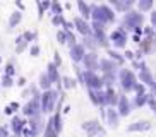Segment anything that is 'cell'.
<instances>
[{
    "label": "cell",
    "instance_id": "obj_29",
    "mask_svg": "<svg viewBox=\"0 0 156 137\" xmlns=\"http://www.w3.org/2000/svg\"><path fill=\"white\" fill-rule=\"evenodd\" d=\"M0 60H2V58H0Z\"/></svg>",
    "mask_w": 156,
    "mask_h": 137
},
{
    "label": "cell",
    "instance_id": "obj_12",
    "mask_svg": "<svg viewBox=\"0 0 156 137\" xmlns=\"http://www.w3.org/2000/svg\"><path fill=\"white\" fill-rule=\"evenodd\" d=\"M40 84H41V87H45V89H48L51 84V79L48 77V74H43L41 77H40Z\"/></svg>",
    "mask_w": 156,
    "mask_h": 137
},
{
    "label": "cell",
    "instance_id": "obj_16",
    "mask_svg": "<svg viewBox=\"0 0 156 137\" xmlns=\"http://www.w3.org/2000/svg\"><path fill=\"white\" fill-rule=\"evenodd\" d=\"M141 79H142L144 82H146V84H149V86L153 84V77H151V74H147L146 70H144V72L141 74Z\"/></svg>",
    "mask_w": 156,
    "mask_h": 137
},
{
    "label": "cell",
    "instance_id": "obj_23",
    "mask_svg": "<svg viewBox=\"0 0 156 137\" xmlns=\"http://www.w3.org/2000/svg\"><path fill=\"white\" fill-rule=\"evenodd\" d=\"M151 7V2L147 0V2H141V9H149Z\"/></svg>",
    "mask_w": 156,
    "mask_h": 137
},
{
    "label": "cell",
    "instance_id": "obj_18",
    "mask_svg": "<svg viewBox=\"0 0 156 137\" xmlns=\"http://www.w3.org/2000/svg\"><path fill=\"white\" fill-rule=\"evenodd\" d=\"M108 117H110L112 125H117V113H115L113 110H108Z\"/></svg>",
    "mask_w": 156,
    "mask_h": 137
},
{
    "label": "cell",
    "instance_id": "obj_21",
    "mask_svg": "<svg viewBox=\"0 0 156 137\" xmlns=\"http://www.w3.org/2000/svg\"><path fill=\"white\" fill-rule=\"evenodd\" d=\"M38 53H40V46H36V45H34V46L31 48V55H33V57H36Z\"/></svg>",
    "mask_w": 156,
    "mask_h": 137
},
{
    "label": "cell",
    "instance_id": "obj_13",
    "mask_svg": "<svg viewBox=\"0 0 156 137\" xmlns=\"http://www.w3.org/2000/svg\"><path fill=\"white\" fill-rule=\"evenodd\" d=\"M144 128H149V122H139L137 125H130L129 130H144Z\"/></svg>",
    "mask_w": 156,
    "mask_h": 137
},
{
    "label": "cell",
    "instance_id": "obj_27",
    "mask_svg": "<svg viewBox=\"0 0 156 137\" xmlns=\"http://www.w3.org/2000/svg\"><path fill=\"white\" fill-rule=\"evenodd\" d=\"M17 84H19V86H24V84H26V79H24V77H21V79H19V82H17Z\"/></svg>",
    "mask_w": 156,
    "mask_h": 137
},
{
    "label": "cell",
    "instance_id": "obj_19",
    "mask_svg": "<svg viewBox=\"0 0 156 137\" xmlns=\"http://www.w3.org/2000/svg\"><path fill=\"white\" fill-rule=\"evenodd\" d=\"M57 38L60 40V43H65V38H67V34H65L64 31H60L58 34H57Z\"/></svg>",
    "mask_w": 156,
    "mask_h": 137
},
{
    "label": "cell",
    "instance_id": "obj_2",
    "mask_svg": "<svg viewBox=\"0 0 156 137\" xmlns=\"http://www.w3.org/2000/svg\"><path fill=\"white\" fill-rule=\"evenodd\" d=\"M55 100H57V93L55 91H46L45 94H43V103H41V108L43 111H51V108H53V105H55Z\"/></svg>",
    "mask_w": 156,
    "mask_h": 137
},
{
    "label": "cell",
    "instance_id": "obj_26",
    "mask_svg": "<svg viewBox=\"0 0 156 137\" xmlns=\"http://www.w3.org/2000/svg\"><path fill=\"white\" fill-rule=\"evenodd\" d=\"M14 74V67L12 65H7V76H12Z\"/></svg>",
    "mask_w": 156,
    "mask_h": 137
},
{
    "label": "cell",
    "instance_id": "obj_28",
    "mask_svg": "<svg viewBox=\"0 0 156 137\" xmlns=\"http://www.w3.org/2000/svg\"><path fill=\"white\" fill-rule=\"evenodd\" d=\"M153 23L156 24V12H153Z\"/></svg>",
    "mask_w": 156,
    "mask_h": 137
},
{
    "label": "cell",
    "instance_id": "obj_7",
    "mask_svg": "<svg viewBox=\"0 0 156 137\" xmlns=\"http://www.w3.org/2000/svg\"><path fill=\"white\" fill-rule=\"evenodd\" d=\"M76 26H77V29H79L81 33H83V34H89V33H91L89 26H87V24L84 23L83 19H76Z\"/></svg>",
    "mask_w": 156,
    "mask_h": 137
},
{
    "label": "cell",
    "instance_id": "obj_15",
    "mask_svg": "<svg viewBox=\"0 0 156 137\" xmlns=\"http://www.w3.org/2000/svg\"><path fill=\"white\" fill-rule=\"evenodd\" d=\"M23 125H24V123H23V120H21V118H17V117H16V118L12 120V128H14L16 132H19Z\"/></svg>",
    "mask_w": 156,
    "mask_h": 137
},
{
    "label": "cell",
    "instance_id": "obj_17",
    "mask_svg": "<svg viewBox=\"0 0 156 137\" xmlns=\"http://www.w3.org/2000/svg\"><path fill=\"white\" fill-rule=\"evenodd\" d=\"M79 9L83 10V16H84V17H87V16H89V9H87V5H86V4L79 2Z\"/></svg>",
    "mask_w": 156,
    "mask_h": 137
},
{
    "label": "cell",
    "instance_id": "obj_22",
    "mask_svg": "<svg viewBox=\"0 0 156 137\" xmlns=\"http://www.w3.org/2000/svg\"><path fill=\"white\" fill-rule=\"evenodd\" d=\"M4 86H12V79H10L9 76H5L4 77Z\"/></svg>",
    "mask_w": 156,
    "mask_h": 137
},
{
    "label": "cell",
    "instance_id": "obj_25",
    "mask_svg": "<svg viewBox=\"0 0 156 137\" xmlns=\"http://www.w3.org/2000/svg\"><path fill=\"white\" fill-rule=\"evenodd\" d=\"M51 7H53V10H55V12H57V14H58V16H60V10H62V7H60L58 4H53V5H51Z\"/></svg>",
    "mask_w": 156,
    "mask_h": 137
},
{
    "label": "cell",
    "instance_id": "obj_1",
    "mask_svg": "<svg viewBox=\"0 0 156 137\" xmlns=\"http://www.w3.org/2000/svg\"><path fill=\"white\" fill-rule=\"evenodd\" d=\"M93 17L101 23H105V21H112L113 19V12L110 9H106L105 5H100V7H93Z\"/></svg>",
    "mask_w": 156,
    "mask_h": 137
},
{
    "label": "cell",
    "instance_id": "obj_10",
    "mask_svg": "<svg viewBox=\"0 0 156 137\" xmlns=\"http://www.w3.org/2000/svg\"><path fill=\"white\" fill-rule=\"evenodd\" d=\"M45 137H57V130H55V127H53V120H50V122H48V125H46Z\"/></svg>",
    "mask_w": 156,
    "mask_h": 137
},
{
    "label": "cell",
    "instance_id": "obj_3",
    "mask_svg": "<svg viewBox=\"0 0 156 137\" xmlns=\"http://www.w3.org/2000/svg\"><path fill=\"white\" fill-rule=\"evenodd\" d=\"M120 77H122V84H124L125 89H132L136 87V77L130 70H122L120 72Z\"/></svg>",
    "mask_w": 156,
    "mask_h": 137
},
{
    "label": "cell",
    "instance_id": "obj_8",
    "mask_svg": "<svg viewBox=\"0 0 156 137\" xmlns=\"http://www.w3.org/2000/svg\"><path fill=\"white\" fill-rule=\"evenodd\" d=\"M84 62H86V65H87V68H94V65H96V62H98V57L94 53H89V55H86L84 57Z\"/></svg>",
    "mask_w": 156,
    "mask_h": 137
},
{
    "label": "cell",
    "instance_id": "obj_5",
    "mask_svg": "<svg viewBox=\"0 0 156 137\" xmlns=\"http://www.w3.org/2000/svg\"><path fill=\"white\" fill-rule=\"evenodd\" d=\"M70 55H72V58L77 62V60H83L84 58V48L81 45H74L72 50H70Z\"/></svg>",
    "mask_w": 156,
    "mask_h": 137
},
{
    "label": "cell",
    "instance_id": "obj_11",
    "mask_svg": "<svg viewBox=\"0 0 156 137\" xmlns=\"http://www.w3.org/2000/svg\"><path fill=\"white\" fill-rule=\"evenodd\" d=\"M120 113H122V115H127L129 113V103H127V98H125V96L120 98Z\"/></svg>",
    "mask_w": 156,
    "mask_h": 137
},
{
    "label": "cell",
    "instance_id": "obj_4",
    "mask_svg": "<svg viewBox=\"0 0 156 137\" xmlns=\"http://www.w3.org/2000/svg\"><path fill=\"white\" fill-rule=\"evenodd\" d=\"M84 79H86V82H87V86L89 87H94V89H96V87L101 86V79L96 77L93 72H86L84 74Z\"/></svg>",
    "mask_w": 156,
    "mask_h": 137
},
{
    "label": "cell",
    "instance_id": "obj_24",
    "mask_svg": "<svg viewBox=\"0 0 156 137\" xmlns=\"http://www.w3.org/2000/svg\"><path fill=\"white\" fill-rule=\"evenodd\" d=\"M62 21H64V19H62V16H55V17H53V24H60Z\"/></svg>",
    "mask_w": 156,
    "mask_h": 137
},
{
    "label": "cell",
    "instance_id": "obj_6",
    "mask_svg": "<svg viewBox=\"0 0 156 137\" xmlns=\"http://www.w3.org/2000/svg\"><path fill=\"white\" fill-rule=\"evenodd\" d=\"M36 110H38V98H33L28 105L24 106V113L26 115H36Z\"/></svg>",
    "mask_w": 156,
    "mask_h": 137
},
{
    "label": "cell",
    "instance_id": "obj_20",
    "mask_svg": "<svg viewBox=\"0 0 156 137\" xmlns=\"http://www.w3.org/2000/svg\"><path fill=\"white\" fill-rule=\"evenodd\" d=\"M74 86H76V82L72 79H69V77L65 79V87H74Z\"/></svg>",
    "mask_w": 156,
    "mask_h": 137
},
{
    "label": "cell",
    "instance_id": "obj_9",
    "mask_svg": "<svg viewBox=\"0 0 156 137\" xmlns=\"http://www.w3.org/2000/svg\"><path fill=\"white\" fill-rule=\"evenodd\" d=\"M48 77L51 79V82L58 81V74H57V68H55V65H53V64L48 65Z\"/></svg>",
    "mask_w": 156,
    "mask_h": 137
},
{
    "label": "cell",
    "instance_id": "obj_14",
    "mask_svg": "<svg viewBox=\"0 0 156 137\" xmlns=\"http://www.w3.org/2000/svg\"><path fill=\"white\" fill-rule=\"evenodd\" d=\"M21 17H23V16H21V12H14V14H12V16H10V21H9L10 27H14L16 24L21 21Z\"/></svg>",
    "mask_w": 156,
    "mask_h": 137
}]
</instances>
